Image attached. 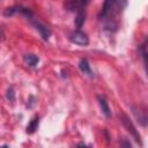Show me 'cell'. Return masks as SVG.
Returning a JSON list of instances; mask_svg holds the SVG:
<instances>
[{"label":"cell","instance_id":"6da1fadb","mask_svg":"<svg viewBox=\"0 0 148 148\" xmlns=\"http://www.w3.org/2000/svg\"><path fill=\"white\" fill-rule=\"evenodd\" d=\"M126 6V1L125 0H105L103 8H102V13H101V20H103L105 28L108 29H112V28H117V23L114 22V17L120 14V12L123 10V8Z\"/></svg>","mask_w":148,"mask_h":148},{"label":"cell","instance_id":"7a4b0ae2","mask_svg":"<svg viewBox=\"0 0 148 148\" xmlns=\"http://www.w3.org/2000/svg\"><path fill=\"white\" fill-rule=\"evenodd\" d=\"M120 119H121V123H123V125H124V127L126 128V131L134 138V140L136 141V142H139V143H141V136H140V134H139V132L136 131V128H135V126L133 125V123L131 121V119L126 116V114H124V113H121V116H120Z\"/></svg>","mask_w":148,"mask_h":148},{"label":"cell","instance_id":"3957f363","mask_svg":"<svg viewBox=\"0 0 148 148\" xmlns=\"http://www.w3.org/2000/svg\"><path fill=\"white\" fill-rule=\"evenodd\" d=\"M89 0H65V7L68 10L83 12Z\"/></svg>","mask_w":148,"mask_h":148},{"label":"cell","instance_id":"277c9868","mask_svg":"<svg viewBox=\"0 0 148 148\" xmlns=\"http://www.w3.org/2000/svg\"><path fill=\"white\" fill-rule=\"evenodd\" d=\"M69 39H71L72 43L77 44V45H83V46H84V45H88V44H89V38H88V36H87L84 32L80 31V30H76V31L72 32L71 36H69Z\"/></svg>","mask_w":148,"mask_h":148},{"label":"cell","instance_id":"5b68a950","mask_svg":"<svg viewBox=\"0 0 148 148\" xmlns=\"http://www.w3.org/2000/svg\"><path fill=\"white\" fill-rule=\"evenodd\" d=\"M28 20H30V22L32 23V25L35 27V29L38 30V32L40 34V36L43 37V39H44V40H47L49 37L51 36V31H50L45 25H43L40 22H38L37 20H35V18H34V15H32L31 17H29Z\"/></svg>","mask_w":148,"mask_h":148},{"label":"cell","instance_id":"8992f818","mask_svg":"<svg viewBox=\"0 0 148 148\" xmlns=\"http://www.w3.org/2000/svg\"><path fill=\"white\" fill-rule=\"evenodd\" d=\"M133 113L135 116V118L138 119V121L142 125L146 126L147 125V114H146V109L142 106H133L132 108Z\"/></svg>","mask_w":148,"mask_h":148},{"label":"cell","instance_id":"52a82bcc","mask_svg":"<svg viewBox=\"0 0 148 148\" xmlns=\"http://www.w3.org/2000/svg\"><path fill=\"white\" fill-rule=\"evenodd\" d=\"M79 68H80V71L83 73V74H87L88 76H92V71H91V68H90V65H89V62L87 61V59H82V60H80V62H79Z\"/></svg>","mask_w":148,"mask_h":148},{"label":"cell","instance_id":"ba28073f","mask_svg":"<svg viewBox=\"0 0 148 148\" xmlns=\"http://www.w3.org/2000/svg\"><path fill=\"white\" fill-rule=\"evenodd\" d=\"M98 103H99L101 110H102V112L104 113V116L108 117V118H110V117H111V111H110V108H109L108 102H106L103 97H98Z\"/></svg>","mask_w":148,"mask_h":148},{"label":"cell","instance_id":"9c48e42d","mask_svg":"<svg viewBox=\"0 0 148 148\" xmlns=\"http://www.w3.org/2000/svg\"><path fill=\"white\" fill-rule=\"evenodd\" d=\"M38 123H39L38 117H34V118L30 120V123L28 124V126H27V132H28L29 134H32L34 132H36V130L38 128Z\"/></svg>","mask_w":148,"mask_h":148},{"label":"cell","instance_id":"30bf717a","mask_svg":"<svg viewBox=\"0 0 148 148\" xmlns=\"http://www.w3.org/2000/svg\"><path fill=\"white\" fill-rule=\"evenodd\" d=\"M23 59H24V61H25L29 66H36V65L38 64V61H39V58H38L36 54H31V53L25 54V56L23 57Z\"/></svg>","mask_w":148,"mask_h":148},{"label":"cell","instance_id":"8fae6325","mask_svg":"<svg viewBox=\"0 0 148 148\" xmlns=\"http://www.w3.org/2000/svg\"><path fill=\"white\" fill-rule=\"evenodd\" d=\"M75 23H76L77 28L82 27V24L84 23V13L83 12H77V15H76V18H75Z\"/></svg>","mask_w":148,"mask_h":148},{"label":"cell","instance_id":"7c38bea8","mask_svg":"<svg viewBox=\"0 0 148 148\" xmlns=\"http://www.w3.org/2000/svg\"><path fill=\"white\" fill-rule=\"evenodd\" d=\"M6 97L9 102H14L15 101V92H14V89L13 88H9L7 90V94H6Z\"/></svg>","mask_w":148,"mask_h":148},{"label":"cell","instance_id":"4fadbf2b","mask_svg":"<svg viewBox=\"0 0 148 148\" xmlns=\"http://www.w3.org/2000/svg\"><path fill=\"white\" fill-rule=\"evenodd\" d=\"M3 37H5V34H3V30H2V28L0 27V40H2V39H3Z\"/></svg>","mask_w":148,"mask_h":148}]
</instances>
